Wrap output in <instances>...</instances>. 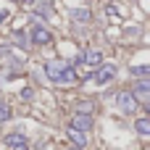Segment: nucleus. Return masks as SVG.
I'll use <instances>...</instances> for the list:
<instances>
[{"label":"nucleus","mask_w":150,"mask_h":150,"mask_svg":"<svg viewBox=\"0 0 150 150\" xmlns=\"http://www.w3.org/2000/svg\"><path fill=\"white\" fill-rule=\"evenodd\" d=\"M8 119H11V105L0 103V121H8Z\"/></svg>","instance_id":"obj_14"},{"label":"nucleus","mask_w":150,"mask_h":150,"mask_svg":"<svg viewBox=\"0 0 150 150\" xmlns=\"http://www.w3.org/2000/svg\"><path fill=\"white\" fill-rule=\"evenodd\" d=\"M11 150H29V145L24 142V145H16V148H11Z\"/></svg>","instance_id":"obj_20"},{"label":"nucleus","mask_w":150,"mask_h":150,"mask_svg":"<svg viewBox=\"0 0 150 150\" xmlns=\"http://www.w3.org/2000/svg\"><path fill=\"white\" fill-rule=\"evenodd\" d=\"M92 111H95V105H92L90 100H82V103L76 105V113H90V116H92Z\"/></svg>","instance_id":"obj_12"},{"label":"nucleus","mask_w":150,"mask_h":150,"mask_svg":"<svg viewBox=\"0 0 150 150\" xmlns=\"http://www.w3.org/2000/svg\"><path fill=\"white\" fill-rule=\"evenodd\" d=\"M105 13H108L111 18H119V11H116V5H105Z\"/></svg>","instance_id":"obj_18"},{"label":"nucleus","mask_w":150,"mask_h":150,"mask_svg":"<svg viewBox=\"0 0 150 150\" xmlns=\"http://www.w3.org/2000/svg\"><path fill=\"white\" fill-rule=\"evenodd\" d=\"M134 129H137L140 137H148V134H150V119H148V116H140V119L134 121Z\"/></svg>","instance_id":"obj_9"},{"label":"nucleus","mask_w":150,"mask_h":150,"mask_svg":"<svg viewBox=\"0 0 150 150\" xmlns=\"http://www.w3.org/2000/svg\"><path fill=\"white\" fill-rule=\"evenodd\" d=\"M37 16H40V18H50V5H40Z\"/></svg>","instance_id":"obj_16"},{"label":"nucleus","mask_w":150,"mask_h":150,"mask_svg":"<svg viewBox=\"0 0 150 150\" xmlns=\"http://www.w3.org/2000/svg\"><path fill=\"white\" fill-rule=\"evenodd\" d=\"M116 103H119V108H121L124 113H134V111H137V100L132 98L129 90H121V92L116 95Z\"/></svg>","instance_id":"obj_4"},{"label":"nucleus","mask_w":150,"mask_h":150,"mask_svg":"<svg viewBox=\"0 0 150 150\" xmlns=\"http://www.w3.org/2000/svg\"><path fill=\"white\" fill-rule=\"evenodd\" d=\"M29 37H32V42H34V45H47V42L53 40V34H50L45 26H34V29L29 32Z\"/></svg>","instance_id":"obj_6"},{"label":"nucleus","mask_w":150,"mask_h":150,"mask_svg":"<svg viewBox=\"0 0 150 150\" xmlns=\"http://www.w3.org/2000/svg\"><path fill=\"white\" fill-rule=\"evenodd\" d=\"M32 98H34V90L32 87H24L21 90V100H32Z\"/></svg>","instance_id":"obj_17"},{"label":"nucleus","mask_w":150,"mask_h":150,"mask_svg":"<svg viewBox=\"0 0 150 150\" xmlns=\"http://www.w3.org/2000/svg\"><path fill=\"white\" fill-rule=\"evenodd\" d=\"M92 79H95L98 84H108V82H113V79H116V66H113V63H100V69L92 71Z\"/></svg>","instance_id":"obj_2"},{"label":"nucleus","mask_w":150,"mask_h":150,"mask_svg":"<svg viewBox=\"0 0 150 150\" xmlns=\"http://www.w3.org/2000/svg\"><path fill=\"white\" fill-rule=\"evenodd\" d=\"M18 3H21V5H34L37 0H18Z\"/></svg>","instance_id":"obj_21"},{"label":"nucleus","mask_w":150,"mask_h":150,"mask_svg":"<svg viewBox=\"0 0 150 150\" xmlns=\"http://www.w3.org/2000/svg\"><path fill=\"white\" fill-rule=\"evenodd\" d=\"M24 142H26V137H24L21 132H11V134L5 137V145H8V148H16V145H24Z\"/></svg>","instance_id":"obj_10"},{"label":"nucleus","mask_w":150,"mask_h":150,"mask_svg":"<svg viewBox=\"0 0 150 150\" xmlns=\"http://www.w3.org/2000/svg\"><path fill=\"white\" fill-rule=\"evenodd\" d=\"M74 18L84 24V21H90V11H84V8H76V11H74Z\"/></svg>","instance_id":"obj_13"},{"label":"nucleus","mask_w":150,"mask_h":150,"mask_svg":"<svg viewBox=\"0 0 150 150\" xmlns=\"http://www.w3.org/2000/svg\"><path fill=\"white\" fill-rule=\"evenodd\" d=\"M13 40H16V45H21V47H26V45H29L26 34H21V32H16V34H13Z\"/></svg>","instance_id":"obj_15"},{"label":"nucleus","mask_w":150,"mask_h":150,"mask_svg":"<svg viewBox=\"0 0 150 150\" xmlns=\"http://www.w3.org/2000/svg\"><path fill=\"white\" fill-rule=\"evenodd\" d=\"M45 76L55 84H74L76 82V74H74V66L71 63H63V61H47L45 63Z\"/></svg>","instance_id":"obj_1"},{"label":"nucleus","mask_w":150,"mask_h":150,"mask_svg":"<svg viewBox=\"0 0 150 150\" xmlns=\"http://www.w3.org/2000/svg\"><path fill=\"white\" fill-rule=\"evenodd\" d=\"M132 98H134L137 103H148V98H150V79H140V82L134 84Z\"/></svg>","instance_id":"obj_5"},{"label":"nucleus","mask_w":150,"mask_h":150,"mask_svg":"<svg viewBox=\"0 0 150 150\" xmlns=\"http://www.w3.org/2000/svg\"><path fill=\"white\" fill-rule=\"evenodd\" d=\"M69 132V140L74 142V148H87V134L84 132H76V129H66Z\"/></svg>","instance_id":"obj_8"},{"label":"nucleus","mask_w":150,"mask_h":150,"mask_svg":"<svg viewBox=\"0 0 150 150\" xmlns=\"http://www.w3.org/2000/svg\"><path fill=\"white\" fill-rule=\"evenodd\" d=\"M129 71H132L134 76H140V79H148V76H150V69H148V66H132Z\"/></svg>","instance_id":"obj_11"},{"label":"nucleus","mask_w":150,"mask_h":150,"mask_svg":"<svg viewBox=\"0 0 150 150\" xmlns=\"http://www.w3.org/2000/svg\"><path fill=\"white\" fill-rule=\"evenodd\" d=\"M79 61H82L84 66H100V63H103V53H100V50H87L84 55H79Z\"/></svg>","instance_id":"obj_7"},{"label":"nucleus","mask_w":150,"mask_h":150,"mask_svg":"<svg viewBox=\"0 0 150 150\" xmlns=\"http://www.w3.org/2000/svg\"><path fill=\"white\" fill-rule=\"evenodd\" d=\"M69 129H76V132H90L92 129V116L90 113H74L71 121H69Z\"/></svg>","instance_id":"obj_3"},{"label":"nucleus","mask_w":150,"mask_h":150,"mask_svg":"<svg viewBox=\"0 0 150 150\" xmlns=\"http://www.w3.org/2000/svg\"><path fill=\"white\" fill-rule=\"evenodd\" d=\"M8 16H11L8 11H0V24H3V21H8Z\"/></svg>","instance_id":"obj_19"},{"label":"nucleus","mask_w":150,"mask_h":150,"mask_svg":"<svg viewBox=\"0 0 150 150\" xmlns=\"http://www.w3.org/2000/svg\"><path fill=\"white\" fill-rule=\"evenodd\" d=\"M71 150H84V148H71Z\"/></svg>","instance_id":"obj_22"}]
</instances>
